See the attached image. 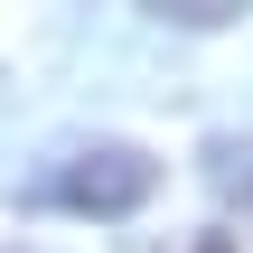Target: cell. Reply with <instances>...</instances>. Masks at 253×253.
I'll return each instance as SVG.
<instances>
[{
    "mask_svg": "<svg viewBox=\"0 0 253 253\" xmlns=\"http://www.w3.org/2000/svg\"><path fill=\"white\" fill-rule=\"evenodd\" d=\"M38 197L47 207H75V216H122V207L150 197V160L131 141H103V150H75L56 178H38Z\"/></svg>",
    "mask_w": 253,
    "mask_h": 253,
    "instance_id": "1",
    "label": "cell"
},
{
    "mask_svg": "<svg viewBox=\"0 0 253 253\" xmlns=\"http://www.w3.org/2000/svg\"><path fill=\"white\" fill-rule=\"evenodd\" d=\"M207 178H216V197L253 225V141H207Z\"/></svg>",
    "mask_w": 253,
    "mask_h": 253,
    "instance_id": "2",
    "label": "cell"
},
{
    "mask_svg": "<svg viewBox=\"0 0 253 253\" xmlns=\"http://www.w3.org/2000/svg\"><path fill=\"white\" fill-rule=\"evenodd\" d=\"M197 253H235V244H225V235H207V244H197Z\"/></svg>",
    "mask_w": 253,
    "mask_h": 253,
    "instance_id": "3",
    "label": "cell"
}]
</instances>
